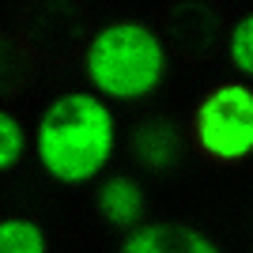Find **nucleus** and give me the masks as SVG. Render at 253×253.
<instances>
[{
    "label": "nucleus",
    "instance_id": "obj_1",
    "mask_svg": "<svg viewBox=\"0 0 253 253\" xmlns=\"http://www.w3.org/2000/svg\"><path fill=\"white\" fill-rule=\"evenodd\" d=\"M34 144H38V163L49 178L64 185H84L98 178L114 159V114L95 95L84 91L61 95L42 110Z\"/></svg>",
    "mask_w": 253,
    "mask_h": 253
},
{
    "label": "nucleus",
    "instance_id": "obj_2",
    "mask_svg": "<svg viewBox=\"0 0 253 253\" xmlns=\"http://www.w3.org/2000/svg\"><path fill=\"white\" fill-rule=\"evenodd\" d=\"M84 68L98 95L136 102L163 84L167 49L144 23H110L87 42Z\"/></svg>",
    "mask_w": 253,
    "mask_h": 253
},
{
    "label": "nucleus",
    "instance_id": "obj_3",
    "mask_svg": "<svg viewBox=\"0 0 253 253\" xmlns=\"http://www.w3.org/2000/svg\"><path fill=\"white\" fill-rule=\"evenodd\" d=\"M197 144L211 159L238 163L253 151V91L242 84H223L204 95L197 110Z\"/></svg>",
    "mask_w": 253,
    "mask_h": 253
},
{
    "label": "nucleus",
    "instance_id": "obj_4",
    "mask_svg": "<svg viewBox=\"0 0 253 253\" xmlns=\"http://www.w3.org/2000/svg\"><path fill=\"white\" fill-rule=\"evenodd\" d=\"M117 253H219V246L211 242L208 234H201L197 227H185V223H144L128 234Z\"/></svg>",
    "mask_w": 253,
    "mask_h": 253
},
{
    "label": "nucleus",
    "instance_id": "obj_5",
    "mask_svg": "<svg viewBox=\"0 0 253 253\" xmlns=\"http://www.w3.org/2000/svg\"><path fill=\"white\" fill-rule=\"evenodd\" d=\"M132 155L144 170H163L178 167L181 163V132L178 125H170L163 117H148V121H140L132 128Z\"/></svg>",
    "mask_w": 253,
    "mask_h": 253
},
{
    "label": "nucleus",
    "instance_id": "obj_6",
    "mask_svg": "<svg viewBox=\"0 0 253 253\" xmlns=\"http://www.w3.org/2000/svg\"><path fill=\"white\" fill-rule=\"evenodd\" d=\"M98 215L117 231L140 227L144 223V189H140V181L125 178V174L110 178L98 189Z\"/></svg>",
    "mask_w": 253,
    "mask_h": 253
},
{
    "label": "nucleus",
    "instance_id": "obj_7",
    "mask_svg": "<svg viewBox=\"0 0 253 253\" xmlns=\"http://www.w3.org/2000/svg\"><path fill=\"white\" fill-rule=\"evenodd\" d=\"M0 253H45V231L27 215L0 219Z\"/></svg>",
    "mask_w": 253,
    "mask_h": 253
},
{
    "label": "nucleus",
    "instance_id": "obj_8",
    "mask_svg": "<svg viewBox=\"0 0 253 253\" xmlns=\"http://www.w3.org/2000/svg\"><path fill=\"white\" fill-rule=\"evenodd\" d=\"M23 148H27V132H23L19 117H11L8 110H0V174H8L19 163Z\"/></svg>",
    "mask_w": 253,
    "mask_h": 253
},
{
    "label": "nucleus",
    "instance_id": "obj_9",
    "mask_svg": "<svg viewBox=\"0 0 253 253\" xmlns=\"http://www.w3.org/2000/svg\"><path fill=\"white\" fill-rule=\"evenodd\" d=\"M231 64L242 76L253 72V15H242L231 31Z\"/></svg>",
    "mask_w": 253,
    "mask_h": 253
},
{
    "label": "nucleus",
    "instance_id": "obj_10",
    "mask_svg": "<svg viewBox=\"0 0 253 253\" xmlns=\"http://www.w3.org/2000/svg\"><path fill=\"white\" fill-rule=\"evenodd\" d=\"M19 53H15V45L0 34V91H11V87L19 84Z\"/></svg>",
    "mask_w": 253,
    "mask_h": 253
}]
</instances>
